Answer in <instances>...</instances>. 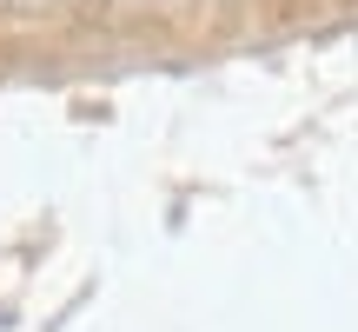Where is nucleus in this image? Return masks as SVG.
<instances>
[]
</instances>
